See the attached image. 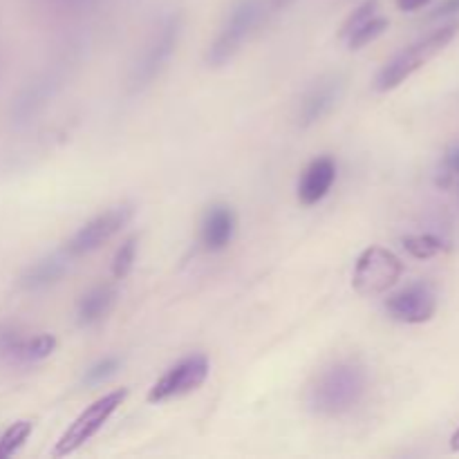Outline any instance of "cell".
<instances>
[{"instance_id": "cell-1", "label": "cell", "mask_w": 459, "mask_h": 459, "mask_svg": "<svg viewBox=\"0 0 459 459\" xmlns=\"http://www.w3.org/2000/svg\"><path fill=\"white\" fill-rule=\"evenodd\" d=\"M368 370L354 359L332 363L309 385L307 406L318 417H343L366 397Z\"/></svg>"}, {"instance_id": "cell-2", "label": "cell", "mask_w": 459, "mask_h": 459, "mask_svg": "<svg viewBox=\"0 0 459 459\" xmlns=\"http://www.w3.org/2000/svg\"><path fill=\"white\" fill-rule=\"evenodd\" d=\"M459 34V21L446 22V25L437 27L430 34H426L424 39L415 40L408 48H403L402 52L394 54L388 63L379 70V74L375 76V90L377 92H390V90L399 88L403 81L411 79L415 72H420L430 58L437 56L439 52L448 48L453 43V39Z\"/></svg>"}, {"instance_id": "cell-3", "label": "cell", "mask_w": 459, "mask_h": 459, "mask_svg": "<svg viewBox=\"0 0 459 459\" xmlns=\"http://www.w3.org/2000/svg\"><path fill=\"white\" fill-rule=\"evenodd\" d=\"M182 36V13L173 12L161 18L152 34L148 36L146 45L134 58L133 67L128 74V90L130 92H143L152 81L160 79L164 67L169 65L170 56L175 54Z\"/></svg>"}, {"instance_id": "cell-4", "label": "cell", "mask_w": 459, "mask_h": 459, "mask_svg": "<svg viewBox=\"0 0 459 459\" xmlns=\"http://www.w3.org/2000/svg\"><path fill=\"white\" fill-rule=\"evenodd\" d=\"M264 4L263 0H236L220 27L218 36L206 49V65L209 67H224L229 61H233L242 45L249 40L255 27L263 22Z\"/></svg>"}, {"instance_id": "cell-5", "label": "cell", "mask_w": 459, "mask_h": 459, "mask_svg": "<svg viewBox=\"0 0 459 459\" xmlns=\"http://www.w3.org/2000/svg\"><path fill=\"white\" fill-rule=\"evenodd\" d=\"M126 397H128V390L119 388L112 390V393H106L103 397H99L97 402L90 403V406L67 426L65 433L58 437L56 446H54L52 451V457L61 459L67 455H74L81 446H85V444L110 421V417L119 411V406L126 402Z\"/></svg>"}, {"instance_id": "cell-6", "label": "cell", "mask_w": 459, "mask_h": 459, "mask_svg": "<svg viewBox=\"0 0 459 459\" xmlns=\"http://www.w3.org/2000/svg\"><path fill=\"white\" fill-rule=\"evenodd\" d=\"M403 276V263L394 251L372 245L359 254L352 272V287L361 296H379L393 290Z\"/></svg>"}, {"instance_id": "cell-7", "label": "cell", "mask_w": 459, "mask_h": 459, "mask_svg": "<svg viewBox=\"0 0 459 459\" xmlns=\"http://www.w3.org/2000/svg\"><path fill=\"white\" fill-rule=\"evenodd\" d=\"M133 218H134V206L128 204V202L112 206V209L103 211V213H99L97 218L85 222L83 227L70 238L65 249L70 251V255H74V258L92 254V251L101 249L106 242H110L117 233H121V229L128 227Z\"/></svg>"}, {"instance_id": "cell-8", "label": "cell", "mask_w": 459, "mask_h": 459, "mask_svg": "<svg viewBox=\"0 0 459 459\" xmlns=\"http://www.w3.org/2000/svg\"><path fill=\"white\" fill-rule=\"evenodd\" d=\"M209 359H206L204 354H191V357L182 359V361L175 363L173 368H169V370L152 384V388L148 390V402L164 403L170 402V399L195 393V390L209 379Z\"/></svg>"}, {"instance_id": "cell-9", "label": "cell", "mask_w": 459, "mask_h": 459, "mask_svg": "<svg viewBox=\"0 0 459 459\" xmlns=\"http://www.w3.org/2000/svg\"><path fill=\"white\" fill-rule=\"evenodd\" d=\"M384 307L394 321L406 323V325H421V323H429L437 312V294L430 282L420 281L390 294Z\"/></svg>"}, {"instance_id": "cell-10", "label": "cell", "mask_w": 459, "mask_h": 459, "mask_svg": "<svg viewBox=\"0 0 459 459\" xmlns=\"http://www.w3.org/2000/svg\"><path fill=\"white\" fill-rule=\"evenodd\" d=\"M345 92L343 74H327L321 76L307 92L303 94L299 106V124L303 128L318 124L327 115L334 112Z\"/></svg>"}, {"instance_id": "cell-11", "label": "cell", "mask_w": 459, "mask_h": 459, "mask_svg": "<svg viewBox=\"0 0 459 459\" xmlns=\"http://www.w3.org/2000/svg\"><path fill=\"white\" fill-rule=\"evenodd\" d=\"M63 79H65V76H63V70H48L45 74H40L39 79L31 81V83L18 94L16 103H13V119H16L18 124H22V121H30L31 117L39 115V112L56 97L58 90L63 88Z\"/></svg>"}, {"instance_id": "cell-12", "label": "cell", "mask_w": 459, "mask_h": 459, "mask_svg": "<svg viewBox=\"0 0 459 459\" xmlns=\"http://www.w3.org/2000/svg\"><path fill=\"white\" fill-rule=\"evenodd\" d=\"M72 260H74V255H70V251H67L65 247L52 251V254L43 255V258H39L36 263H31L30 267L21 273L18 285L25 291L48 290V287L63 281V276L72 269Z\"/></svg>"}, {"instance_id": "cell-13", "label": "cell", "mask_w": 459, "mask_h": 459, "mask_svg": "<svg viewBox=\"0 0 459 459\" xmlns=\"http://www.w3.org/2000/svg\"><path fill=\"white\" fill-rule=\"evenodd\" d=\"M238 220L236 213L229 204H213L206 209L204 218H202L200 227V242L206 251L218 254L231 245L233 236H236Z\"/></svg>"}, {"instance_id": "cell-14", "label": "cell", "mask_w": 459, "mask_h": 459, "mask_svg": "<svg viewBox=\"0 0 459 459\" xmlns=\"http://www.w3.org/2000/svg\"><path fill=\"white\" fill-rule=\"evenodd\" d=\"M336 182V161L332 157H316L309 161L299 179V202L303 206H314L325 200Z\"/></svg>"}, {"instance_id": "cell-15", "label": "cell", "mask_w": 459, "mask_h": 459, "mask_svg": "<svg viewBox=\"0 0 459 459\" xmlns=\"http://www.w3.org/2000/svg\"><path fill=\"white\" fill-rule=\"evenodd\" d=\"M117 300V290L112 285H97L90 291H85L81 296L79 305H76V321H79L81 327L97 325L99 321L110 314V309L115 307Z\"/></svg>"}, {"instance_id": "cell-16", "label": "cell", "mask_w": 459, "mask_h": 459, "mask_svg": "<svg viewBox=\"0 0 459 459\" xmlns=\"http://www.w3.org/2000/svg\"><path fill=\"white\" fill-rule=\"evenodd\" d=\"M56 350V339L52 334H39L31 339H21L18 348L13 350L9 361L18 363V366H31V363H40L49 359Z\"/></svg>"}, {"instance_id": "cell-17", "label": "cell", "mask_w": 459, "mask_h": 459, "mask_svg": "<svg viewBox=\"0 0 459 459\" xmlns=\"http://www.w3.org/2000/svg\"><path fill=\"white\" fill-rule=\"evenodd\" d=\"M402 247L406 249L408 255L417 260H430L442 255L448 249V242L444 238L435 236V233H415V236H406L402 240Z\"/></svg>"}, {"instance_id": "cell-18", "label": "cell", "mask_w": 459, "mask_h": 459, "mask_svg": "<svg viewBox=\"0 0 459 459\" xmlns=\"http://www.w3.org/2000/svg\"><path fill=\"white\" fill-rule=\"evenodd\" d=\"M390 27V21L385 16H372L370 21L363 22L361 27H357V30L352 31V34L345 39V43H348V49H352V52H357V49H363L366 45H370L372 40L379 39L381 34H384L385 30Z\"/></svg>"}, {"instance_id": "cell-19", "label": "cell", "mask_w": 459, "mask_h": 459, "mask_svg": "<svg viewBox=\"0 0 459 459\" xmlns=\"http://www.w3.org/2000/svg\"><path fill=\"white\" fill-rule=\"evenodd\" d=\"M137 249H139V238L130 236L126 238L119 245V249L115 251V258H112L110 272L115 281H124V278L130 276L134 267V260H137Z\"/></svg>"}, {"instance_id": "cell-20", "label": "cell", "mask_w": 459, "mask_h": 459, "mask_svg": "<svg viewBox=\"0 0 459 459\" xmlns=\"http://www.w3.org/2000/svg\"><path fill=\"white\" fill-rule=\"evenodd\" d=\"M31 430H34V424L27 420L16 421V424L9 426V429L0 435V459L16 455V453L25 446L27 439H30Z\"/></svg>"}, {"instance_id": "cell-21", "label": "cell", "mask_w": 459, "mask_h": 459, "mask_svg": "<svg viewBox=\"0 0 459 459\" xmlns=\"http://www.w3.org/2000/svg\"><path fill=\"white\" fill-rule=\"evenodd\" d=\"M121 368V359L119 357H103L101 361H97L94 366H90L83 375V384L85 385H101L106 384L108 379L119 372Z\"/></svg>"}, {"instance_id": "cell-22", "label": "cell", "mask_w": 459, "mask_h": 459, "mask_svg": "<svg viewBox=\"0 0 459 459\" xmlns=\"http://www.w3.org/2000/svg\"><path fill=\"white\" fill-rule=\"evenodd\" d=\"M459 179V142L453 143L442 157V164L437 170V186L451 188Z\"/></svg>"}, {"instance_id": "cell-23", "label": "cell", "mask_w": 459, "mask_h": 459, "mask_svg": "<svg viewBox=\"0 0 459 459\" xmlns=\"http://www.w3.org/2000/svg\"><path fill=\"white\" fill-rule=\"evenodd\" d=\"M377 12H379V0H366V3L359 4L357 9H354L352 13H350L348 18L343 21V25H341V39H348L350 34H352L357 27H361L363 22L370 21L372 16H377Z\"/></svg>"}, {"instance_id": "cell-24", "label": "cell", "mask_w": 459, "mask_h": 459, "mask_svg": "<svg viewBox=\"0 0 459 459\" xmlns=\"http://www.w3.org/2000/svg\"><path fill=\"white\" fill-rule=\"evenodd\" d=\"M22 336L18 334L13 327H0V357L3 359H12L13 350L18 348V343H21Z\"/></svg>"}, {"instance_id": "cell-25", "label": "cell", "mask_w": 459, "mask_h": 459, "mask_svg": "<svg viewBox=\"0 0 459 459\" xmlns=\"http://www.w3.org/2000/svg\"><path fill=\"white\" fill-rule=\"evenodd\" d=\"M459 13V0H442L433 12L429 13V21H444V18H451Z\"/></svg>"}, {"instance_id": "cell-26", "label": "cell", "mask_w": 459, "mask_h": 459, "mask_svg": "<svg viewBox=\"0 0 459 459\" xmlns=\"http://www.w3.org/2000/svg\"><path fill=\"white\" fill-rule=\"evenodd\" d=\"M394 3H397L399 12L411 13V12H420V9H424L426 4H430L433 0H394Z\"/></svg>"}, {"instance_id": "cell-27", "label": "cell", "mask_w": 459, "mask_h": 459, "mask_svg": "<svg viewBox=\"0 0 459 459\" xmlns=\"http://www.w3.org/2000/svg\"><path fill=\"white\" fill-rule=\"evenodd\" d=\"M451 451L459 453V429L453 433V437H451Z\"/></svg>"}, {"instance_id": "cell-28", "label": "cell", "mask_w": 459, "mask_h": 459, "mask_svg": "<svg viewBox=\"0 0 459 459\" xmlns=\"http://www.w3.org/2000/svg\"><path fill=\"white\" fill-rule=\"evenodd\" d=\"M290 3V0H273V4H276V7H282V4H287Z\"/></svg>"}, {"instance_id": "cell-29", "label": "cell", "mask_w": 459, "mask_h": 459, "mask_svg": "<svg viewBox=\"0 0 459 459\" xmlns=\"http://www.w3.org/2000/svg\"><path fill=\"white\" fill-rule=\"evenodd\" d=\"M63 3H81V0H63Z\"/></svg>"}, {"instance_id": "cell-30", "label": "cell", "mask_w": 459, "mask_h": 459, "mask_svg": "<svg viewBox=\"0 0 459 459\" xmlns=\"http://www.w3.org/2000/svg\"><path fill=\"white\" fill-rule=\"evenodd\" d=\"M455 184H457V197H459V179H457V182H455Z\"/></svg>"}]
</instances>
